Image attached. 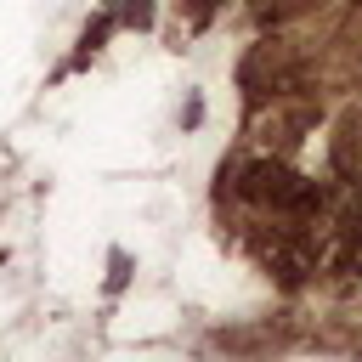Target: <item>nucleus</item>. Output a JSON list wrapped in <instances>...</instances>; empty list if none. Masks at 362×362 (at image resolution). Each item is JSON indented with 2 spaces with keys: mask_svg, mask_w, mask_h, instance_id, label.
Here are the masks:
<instances>
[{
  "mask_svg": "<svg viewBox=\"0 0 362 362\" xmlns=\"http://www.w3.org/2000/svg\"><path fill=\"white\" fill-rule=\"evenodd\" d=\"M124 23L147 28V23H153V6H147V0H130V6H124Z\"/></svg>",
  "mask_w": 362,
  "mask_h": 362,
  "instance_id": "obj_1",
  "label": "nucleus"
}]
</instances>
